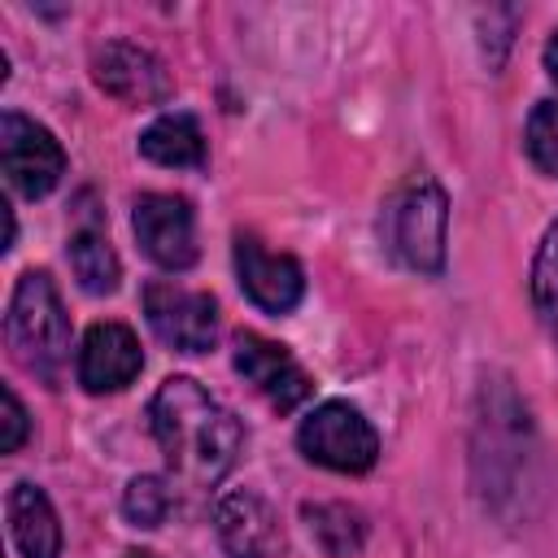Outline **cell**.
I'll list each match as a JSON object with an SVG mask.
<instances>
[{
  "label": "cell",
  "instance_id": "obj_1",
  "mask_svg": "<svg viewBox=\"0 0 558 558\" xmlns=\"http://www.w3.org/2000/svg\"><path fill=\"white\" fill-rule=\"evenodd\" d=\"M148 427L170 471L196 488L218 484L240 453V423L192 375H170L148 401Z\"/></svg>",
  "mask_w": 558,
  "mask_h": 558
},
{
  "label": "cell",
  "instance_id": "obj_2",
  "mask_svg": "<svg viewBox=\"0 0 558 558\" xmlns=\"http://www.w3.org/2000/svg\"><path fill=\"white\" fill-rule=\"evenodd\" d=\"M4 336L13 357L31 375H39L44 384L61 379V366L70 362V314L48 270H26L17 279L4 314Z\"/></svg>",
  "mask_w": 558,
  "mask_h": 558
},
{
  "label": "cell",
  "instance_id": "obj_3",
  "mask_svg": "<svg viewBox=\"0 0 558 558\" xmlns=\"http://www.w3.org/2000/svg\"><path fill=\"white\" fill-rule=\"evenodd\" d=\"M445 235H449V201L445 187L427 174L410 179L392 205H388V240L392 253L418 270V275H440L445 270Z\"/></svg>",
  "mask_w": 558,
  "mask_h": 558
},
{
  "label": "cell",
  "instance_id": "obj_4",
  "mask_svg": "<svg viewBox=\"0 0 558 558\" xmlns=\"http://www.w3.org/2000/svg\"><path fill=\"white\" fill-rule=\"evenodd\" d=\"M296 445L310 462L340 471V475H362L379 458V436L366 423V414L349 401H323L305 414L296 427Z\"/></svg>",
  "mask_w": 558,
  "mask_h": 558
},
{
  "label": "cell",
  "instance_id": "obj_5",
  "mask_svg": "<svg viewBox=\"0 0 558 558\" xmlns=\"http://www.w3.org/2000/svg\"><path fill=\"white\" fill-rule=\"evenodd\" d=\"M0 161L9 187L31 201L48 196L65 174V148L57 144V135L17 109H4L0 118Z\"/></svg>",
  "mask_w": 558,
  "mask_h": 558
},
{
  "label": "cell",
  "instance_id": "obj_6",
  "mask_svg": "<svg viewBox=\"0 0 558 558\" xmlns=\"http://www.w3.org/2000/svg\"><path fill=\"white\" fill-rule=\"evenodd\" d=\"M144 314L157 340L179 353H209L218 340V301L174 279H153L144 288Z\"/></svg>",
  "mask_w": 558,
  "mask_h": 558
},
{
  "label": "cell",
  "instance_id": "obj_7",
  "mask_svg": "<svg viewBox=\"0 0 558 558\" xmlns=\"http://www.w3.org/2000/svg\"><path fill=\"white\" fill-rule=\"evenodd\" d=\"M140 248L161 270H187L196 262V214L174 192H144L131 214Z\"/></svg>",
  "mask_w": 558,
  "mask_h": 558
},
{
  "label": "cell",
  "instance_id": "obj_8",
  "mask_svg": "<svg viewBox=\"0 0 558 558\" xmlns=\"http://www.w3.org/2000/svg\"><path fill=\"white\" fill-rule=\"evenodd\" d=\"M235 279L244 296L266 314H288L305 296L301 262L288 253H270L257 235H235Z\"/></svg>",
  "mask_w": 558,
  "mask_h": 558
},
{
  "label": "cell",
  "instance_id": "obj_9",
  "mask_svg": "<svg viewBox=\"0 0 558 558\" xmlns=\"http://www.w3.org/2000/svg\"><path fill=\"white\" fill-rule=\"evenodd\" d=\"M92 78L100 92H109L113 100L122 105H161L170 100L174 83L166 74V65L140 48V44H126V39H113L105 48H96L92 57Z\"/></svg>",
  "mask_w": 558,
  "mask_h": 558
},
{
  "label": "cell",
  "instance_id": "obj_10",
  "mask_svg": "<svg viewBox=\"0 0 558 558\" xmlns=\"http://www.w3.org/2000/svg\"><path fill=\"white\" fill-rule=\"evenodd\" d=\"M231 362H235V371L244 375V384H253L279 414L296 410V405L310 397V388H314L310 375L301 371V362H296L283 344H275V340H266V336H257V331H240V336H235Z\"/></svg>",
  "mask_w": 558,
  "mask_h": 558
},
{
  "label": "cell",
  "instance_id": "obj_11",
  "mask_svg": "<svg viewBox=\"0 0 558 558\" xmlns=\"http://www.w3.org/2000/svg\"><path fill=\"white\" fill-rule=\"evenodd\" d=\"M78 384L92 392V397H105V392H122L135 384V375L144 371V353H140V340L126 323H92L83 344H78Z\"/></svg>",
  "mask_w": 558,
  "mask_h": 558
},
{
  "label": "cell",
  "instance_id": "obj_12",
  "mask_svg": "<svg viewBox=\"0 0 558 558\" xmlns=\"http://www.w3.org/2000/svg\"><path fill=\"white\" fill-rule=\"evenodd\" d=\"M214 527H218V541L231 558H279L283 554V527H279V514L266 506V497L240 488V493H227L214 510Z\"/></svg>",
  "mask_w": 558,
  "mask_h": 558
},
{
  "label": "cell",
  "instance_id": "obj_13",
  "mask_svg": "<svg viewBox=\"0 0 558 558\" xmlns=\"http://www.w3.org/2000/svg\"><path fill=\"white\" fill-rule=\"evenodd\" d=\"M4 514H9V532H13V545L22 558H61V523L39 484L17 480L9 488Z\"/></svg>",
  "mask_w": 558,
  "mask_h": 558
},
{
  "label": "cell",
  "instance_id": "obj_14",
  "mask_svg": "<svg viewBox=\"0 0 558 558\" xmlns=\"http://www.w3.org/2000/svg\"><path fill=\"white\" fill-rule=\"evenodd\" d=\"M140 153L153 166H170V170H201L205 166V135L196 126L192 113H161L144 135H140Z\"/></svg>",
  "mask_w": 558,
  "mask_h": 558
},
{
  "label": "cell",
  "instance_id": "obj_15",
  "mask_svg": "<svg viewBox=\"0 0 558 558\" xmlns=\"http://www.w3.org/2000/svg\"><path fill=\"white\" fill-rule=\"evenodd\" d=\"M70 270L87 296H109L118 288L122 266H118V253L109 248L100 227H83L70 235Z\"/></svg>",
  "mask_w": 558,
  "mask_h": 558
},
{
  "label": "cell",
  "instance_id": "obj_16",
  "mask_svg": "<svg viewBox=\"0 0 558 558\" xmlns=\"http://www.w3.org/2000/svg\"><path fill=\"white\" fill-rule=\"evenodd\" d=\"M532 305L541 314V327L549 331L558 349V218L549 222L536 257H532Z\"/></svg>",
  "mask_w": 558,
  "mask_h": 558
},
{
  "label": "cell",
  "instance_id": "obj_17",
  "mask_svg": "<svg viewBox=\"0 0 558 558\" xmlns=\"http://www.w3.org/2000/svg\"><path fill=\"white\" fill-rule=\"evenodd\" d=\"M305 519H310V532L318 536V545L331 558H349V554L362 549L366 523H362L357 510H349V506H305Z\"/></svg>",
  "mask_w": 558,
  "mask_h": 558
},
{
  "label": "cell",
  "instance_id": "obj_18",
  "mask_svg": "<svg viewBox=\"0 0 558 558\" xmlns=\"http://www.w3.org/2000/svg\"><path fill=\"white\" fill-rule=\"evenodd\" d=\"M170 506H174V497H170V488H166L161 475H135L126 484V493H122V514L135 527H161L166 514H170Z\"/></svg>",
  "mask_w": 558,
  "mask_h": 558
},
{
  "label": "cell",
  "instance_id": "obj_19",
  "mask_svg": "<svg viewBox=\"0 0 558 558\" xmlns=\"http://www.w3.org/2000/svg\"><path fill=\"white\" fill-rule=\"evenodd\" d=\"M527 157L558 179V100H541L527 118Z\"/></svg>",
  "mask_w": 558,
  "mask_h": 558
},
{
  "label": "cell",
  "instance_id": "obj_20",
  "mask_svg": "<svg viewBox=\"0 0 558 558\" xmlns=\"http://www.w3.org/2000/svg\"><path fill=\"white\" fill-rule=\"evenodd\" d=\"M26 440V405L17 401L13 388H4V436H0V453H17Z\"/></svg>",
  "mask_w": 558,
  "mask_h": 558
},
{
  "label": "cell",
  "instance_id": "obj_21",
  "mask_svg": "<svg viewBox=\"0 0 558 558\" xmlns=\"http://www.w3.org/2000/svg\"><path fill=\"white\" fill-rule=\"evenodd\" d=\"M545 70H549V78L558 83V31H554L549 44H545Z\"/></svg>",
  "mask_w": 558,
  "mask_h": 558
},
{
  "label": "cell",
  "instance_id": "obj_22",
  "mask_svg": "<svg viewBox=\"0 0 558 558\" xmlns=\"http://www.w3.org/2000/svg\"><path fill=\"white\" fill-rule=\"evenodd\" d=\"M126 558H157V554H148V549H135V554H126Z\"/></svg>",
  "mask_w": 558,
  "mask_h": 558
}]
</instances>
